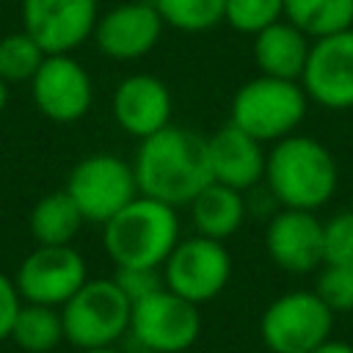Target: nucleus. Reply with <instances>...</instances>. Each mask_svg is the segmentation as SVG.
Returning a JSON list of instances; mask_svg holds the SVG:
<instances>
[{"label":"nucleus","instance_id":"nucleus-1","mask_svg":"<svg viewBox=\"0 0 353 353\" xmlns=\"http://www.w3.org/2000/svg\"><path fill=\"white\" fill-rule=\"evenodd\" d=\"M138 193L171 207H188L212 182L207 138L190 127L168 124L138 143L132 160Z\"/></svg>","mask_w":353,"mask_h":353},{"label":"nucleus","instance_id":"nucleus-2","mask_svg":"<svg viewBox=\"0 0 353 353\" xmlns=\"http://www.w3.org/2000/svg\"><path fill=\"white\" fill-rule=\"evenodd\" d=\"M265 185L279 207L314 212L336 193L339 168L325 143L292 132L268 152Z\"/></svg>","mask_w":353,"mask_h":353},{"label":"nucleus","instance_id":"nucleus-3","mask_svg":"<svg viewBox=\"0 0 353 353\" xmlns=\"http://www.w3.org/2000/svg\"><path fill=\"white\" fill-rule=\"evenodd\" d=\"M176 207L149 196H135L108 223H102V245L116 268H163L179 237Z\"/></svg>","mask_w":353,"mask_h":353},{"label":"nucleus","instance_id":"nucleus-4","mask_svg":"<svg viewBox=\"0 0 353 353\" xmlns=\"http://www.w3.org/2000/svg\"><path fill=\"white\" fill-rule=\"evenodd\" d=\"M229 110L232 124L262 143H276L301 127L309 110V97L298 80L256 74L234 91Z\"/></svg>","mask_w":353,"mask_h":353},{"label":"nucleus","instance_id":"nucleus-5","mask_svg":"<svg viewBox=\"0 0 353 353\" xmlns=\"http://www.w3.org/2000/svg\"><path fill=\"white\" fill-rule=\"evenodd\" d=\"M132 303L121 292V287L110 279H88L63 306V334L66 342L77 350L116 345L124 334H130Z\"/></svg>","mask_w":353,"mask_h":353},{"label":"nucleus","instance_id":"nucleus-6","mask_svg":"<svg viewBox=\"0 0 353 353\" xmlns=\"http://www.w3.org/2000/svg\"><path fill=\"white\" fill-rule=\"evenodd\" d=\"M334 317L314 290H290L265 306L259 336L270 353H312L331 339Z\"/></svg>","mask_w":353,"mask_h":353},{"label":"nucleus","instance_id":"nucleus-7","mask_svg":"<svg viewBox=\"0 0 353 353\" xmlns=\"http://www.w3.org/2000/svg\"><path fill=\"white\" fill-rule=\"evenodd\" d=\"M130 336L146 353H185L201 336V312L168 287L132 303Z\"/></svg>","mask_w":353,"mask_h":353},{"label":"nucleus","instance_id":"nucleus-8","mask_svg":"<svg viewBox=\"0 0 353 353\" xmlns=\"http://www.w3.org/2000/svg\"><path fill=\"white\" fill-rule=\"evenodd\" d=\"M160 270L171 292L204 306L226 290L232 279V254L221 240L193 234L174 245Z\"/></svg>","mask_w":353,"mask_h":353},{"label":"nucleus","instance_id":"nucleus-9","mask_svg":"<svg viewBox=\"0 0 353 353\" xmlns=\"http://www.w3.org/2000/svg\"><path fill=\"white\" fill-rule=\"evenodd\" d=\"M63 190L74 199L85 221L108 223L119 210H124L138 196V182L132 163L108 152H97L83 157L72 168Z\"/></svg>","mask_w":353,"mask_h":353},{"label":"nucleus","instance_id":"nucleus-10","mask_svg":"<svg viewBox=\"0 0 353 353\" xmlns=\"http://www.w3.org/2000/svg\"><path fill=\"white\" fill-rule=\"evenodd\" d=\"M88 268L80 251L72 245H39L17 268L14 284L25 303H41L61 309L83 284Z\"/></svg>","mask_w":353,"mask_h":353},{"label":"nucleus","instance_id":"nucleus-11","mask_svg":"<svg viewBox=\"0 0 353 353\" xmlns=\"http://www.w3.org/2000/svg\"><path fill=\"white\" fill-rule=\"evenodd\" d=\"M301 85L320 108H353V28L312 41Z\"/></svg>","mask_w":353,"mask_h":353},{"label":"nucleus","instance_id":"nucleus-12","mask_svg":"<svg viewBox=\"0 0 353 353\" xmlns=\"http://www.w3.org/2000/svg\"><path fill=\"white\" fill-rule=\"evenodd\" d=\"M265 251L284 273L306 276L320 270L325 265L323 221L312 210L279 207L265 229Z\"/></svg>","mask_w":353,"mask_h":353},{"label":"nucleus","instance_id":"nucleus-13","mask_svg":"<svg viewBox=\"0 0 353 353\" xmlns=\"http://www.w3.org/2000/svg\"><path fill=\"white\" fill-rule=\"evenodd\" d=\"M97 0H22L25 33L47 55L72 52L97 28Z\"/></svg>","mask_w":353,"mask_h":353},{"label":"nucleus","instance_id":"nucleus-14","mask_svg":"<svg viewBox=\"0 0 353 353\" xmlns=\"http://www.w3.org/2000/svg\"><path fill=\"white\" fill-rule=\"evenodd\" d=\"M33 102L36 108L61 124L77 121L88 113L94 99V85L88 72L69 55H47L33 74Z\"/></svg>","mask_w":353,"mask_h":353},{"label":"nucleus","instance_id":"nucleus-15","mask_svg":"<svg viewBox=\"0 0 353 353\" xmlns=\"http://www.w3.org/2000/svg\"><path fill=\"white\" fill-rule=\"evenodd\" d=\"M163 19L154 3L135 0L121 3L102 14L94 28V39L102 55L113 61H135L152 52L163 36Z\"/></svg>","mask_w":353,"mask_h":353},{"label":"nucleus","instance_id":"nucleus-16","mask_svg":"<svg viewBox=\"0 0 353 353\" xmlns=\"http://www.w3.org/2000/svg\"><path fill=\"white\" fill-rule=\"evenodd\" d=\"M207 160H210L212 182L229 185L243 193L265 182V163H268L265 143L232 121H226L212 135H207Z\"/></svg>","mask_w":353,"mask_h":353},{"label":"nucleus","instance_id":"nucleus-17","mask_svg":"<svg viewBox=\"0 0 353 353\" xmlns=\"http://www.w3.org/2000/svg\"><path fill=\"white\" fill-rule=\"evenodd\" d=\"M171 110V91L154 74H130L113 91V119L127 135L138 141L168 127Z\"/></svg>","mask_w":353,"mask_h":353},{"label":"nucleus","instance_id":"nucleus-18","mask_svg":"<svg viewBox=\"0 0 353 353\" xmlns=\"http://www.w3.org/2000/svg\"><path fill=\"white\" fill-rule=\"evenodd\" d=\"M309 50H312V39L287 19H279L254 36V63L259 74L268 77H284L301 83L303 66L309 61Z\"/></svg>","mask_w":353,"mask_h":353},{"label":"nucleus","instance_id":"nucleus-19","mask_svg":"<svg viewBox=\"0 0 353 353\" xmlns=\"http://www.w3.org/2000/svg\"><path fill=\"white\" fill-rule=\"evenodd\" d=\"M190 223L196 234L212 240H229L245 221V199L243 190H234L221 182H207L196 199L188 204Z\"/></svg>","mask_w":353,"mask_h":353},{"label":"nucleus","instance_id":"nucleus-20","mask_svg":"<svg viewBox=\"0 0 353 353\" xmlns=\"http://www.w3.org/2000/svg\"><path fill=\"white\" fill-rule=\"evenodd\" d=\"M83 223L85 218L66 190L41 196L30 212V232L39 245H72Z\"/></svg>","mask_w":353,"mask_h":353},{"label":"nucleus","instance_id":"nucleus-21","mask_svg":"<svg viewBox=\"0 0 353 353\" xmlns=\"http://www.w3.org/2000/svg\"><path fill=\"white\" fill-rule=\"evenodd\" d=\"M8 339L25 353H50V350H55L61 342H66L61 309L22 301V309L14 320V328H11Z\"/></svg>","mask_w":353,"mask_h":353},{"label":"nucleus","instance_id":"nucleus-22","mask_svg":"<svg viewBox=\"0 0 353 353\" xmlns=\"http://www.w3.org/2000/svg\"><path fill=\"white\" fill-rule=\"evenodd\" d=\"M284 19L314 41L353 28V0H284Z\"/></svg>","mask_w":353,"mask_h":353},{"label":"nucleus","instance_id":"nucleus-23","mask_svg":"<svg viewBox=\"0 0 353 353\" xmlns=\"http://www.w3.org/2000/svg\"><path fill=\"white\" fill-rule=\"evenodd\" d=\"M163 25L182 33H204L223 22L226 0H152Z\"/></svg>","mask_w":353,"mask_h":353},{"label":"nucleus","instance_id":"nucleus-24","mask_svg":"<svg viewBox=\"0 0 353 353\" xmlns=\"http://www.w3.org/2000/svg\"><path fill=\"white\" fill-rule=\"evenodd\" d=\"M47 52L25 30L0 39V77L3 80H11V83L33 80Z\"/></svg>","mask_w":353,"mask_h":353},{"label":"nucleus","instance_id":"nucleus-25","mask_svg":"<svg viewBox=\"0 0 353 353\" xmlns=\"http://www.w3.org/2000/svg\"><path fill=\"white\" fill-rule=\"evenodd\" d=\"M279 19H284V0H226L223 22L237 33L256 36Z\"/></svg>","mask_w":353,"mask_h":353},{"label":"nucleus","instance_id":"nucleus-26","mask_svg":"<svg viewBox=\"0 0 353 353\" xmlns=\"http://www.w3.org/2000/svg\"><path fill=\"white\" fill-rule=\"evenodd\" d=\"M314 292L320 295V301L334 314L353 312V268H345V265H323L317 270Z\"/></svg>","mask_w":353,"mask_h":353},{"label":"nucleus","instance_id":"nucleus-27","mask_svg":"<svg viewBox=\"0 0 353 353\" xmlns=\"http://www.w3.org/2000/svg\"><path fill=\"white\" fill-rule=\"evenodd\" d=\"M325 265L353 268V210H342L323 221Z\"/></svg>","mask_w":353,"mask_h":353},{"label":"nucleus","instance_id":"nucleus-28","mask_svg":"<svg viewBox=\"0 0 353 353\" xmlns=\"http://www.w3.org/2000/svg\"><path fill=\"white\" fill-rule=\"evenodd\" d=\"M113 281L121 287V292L130 298V303H135V301L152 295L154 290L165 287L160 268H116Z\"/></svg>","mask_w":353,"mask_h":353},{"label":"nucleus","instance_id":"nucleus-29","mask_svg":"<svg viewBox=\"0 0 353 353\" xmlns=\"http://www.w3.org/2000/svg\"><path fill=\"white\" fill-rule=\"evenodd\" d=\"M19 309H22V295H19L17 284L6 273H0V342L11 336Z\"/></svg>","mask_w":353,"mask_h":353},{"label":"nucleus","instance_id":"nucleus-30","mask_svg":"<svg viewBox=\"0 0 353 353\" xmlns=\"http://www.w3.org/2000/svg\"><path fill=\"white\" fill-rule=\"evenodd\" d=\"M312 353H353V345L350 342H345V339H328V342H323L320 347H314Z\"/></svg>","mask_w":353,"mask_h":353},{"label":"nucleus","instance_id":"nucleus-31","mask_svg":"<svg viewBox=\"0 0 353 353\" xmlns=\"http://www.w3.org/2000/svg\"><path fill=\"white\" fill-rule=\"evenodd\" d=\"M80 353H121V350H116V345H105V347H88V350H80Z\"/></svg>","mask_w":353,"mask_h":353},{"label":"nucleus","instance_id":"nucleus-32","mask_svg":"<svg viewBox=\"0 0 353 353\" xmlns=\"http://www.w3.org/2000/svg\"><path fill=\"white\" fill-rule=\"evenodd\" d=\"M6 99H8V88H6V80L0 77V110L6 108Z\"/></svg>","mask_w":353,"mask_h":353}]
</instances>
